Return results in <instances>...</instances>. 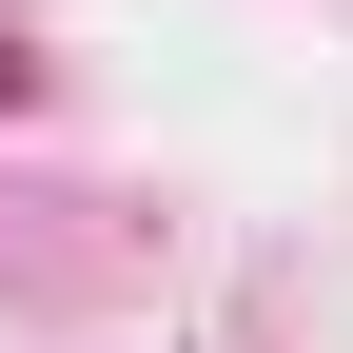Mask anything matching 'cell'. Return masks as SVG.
Here are the masks:
<instances>
[]
</instances>
